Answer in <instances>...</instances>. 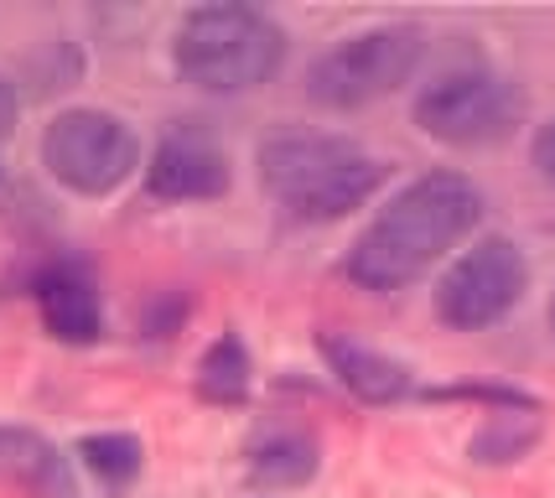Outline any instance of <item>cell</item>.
<instances>
[{
	"label": "cell",
	"instance_id": "10",
	"mask_svg": "<svg viewBox=\"0 0 555 498\" xmlns=\"http://www.w3.org/2000/svg\"><path fill=\"white\" fill-rule=\"evenodd\" d=\"M0 488L22 498H78L73 457L31 426H0Z\"/></svg>",
	"mask_w": 555,
	"mask_h": 498
},
{
	"label": "cell",
	"instance_id": "16",
	"mask_svg": "<svg viewBox=\"0 0 555 498\" xmlns=\"http://www.w3.org/2000/svg\"><path fill=\"white\" fill-rule=\"evenodd\" d=\"M188 311H193V302H188L182 291H156V296L145 302V311H141V332L151 337V343H167V337L182 332Z\"/></svg>",
	"mask_w": 555,
	"mask_h": 498
},
{
	"label": "cell",
	"instance_id": "1",
	"mask_svg": "<svg viewBox=\"0 0 555 498\" xmlns=\"http://www.w3.org/2000/svg\"><path fill=\"white\" fill-rule=\"evenodd\" d=\"M483 192L462 171H426L389 197L348 250V281L363 291H405L483 224Z\"/></svg>",
	"mask_w": 555,
	"mask_h": 498
},
{
	"label": "cell",
	"instance_id": "5",
	"mask_svg": "<svg viewBox=\"0 0 555 498\" xmlns=\"http://www.w3.org/2000/svg\"><path fill=\"white\" fill-rule=\"evenodd\" d=\"M42 166L78 197H109L141 171V136L109 110H63L42 130Z\"/></svg>",
	"mask_w": 555,
	"mask_h": 498
},
{
	"label": "cell",
	"instance_id": "3",
	"mask_svg": "<svg viewBox=\"0 0 555 498\" xmlns=\"http://www.w3.org/2000/svg\"><path fill=\"white\" fill-rule=\"evenodd\" d=\"M281 63H286V31L260 5H240V0L193 5L171 37L177 78L218 99L266 89Z\"/></svg>",
	"mask_w": 555,
	"mask_h": 498
},
{
	"label": "cell",
	"instance_id": "19",
	"mask_svg": "<svg viewBox=\"0 0 555 498\" xmlns=\"http://www.w3.org/2000/svg\"><path fill=\"white\" fill-rule=\"evenodd\" d=\"M551 337H555V296H551Z\"/></svg>",
	"mask_w": 555,
	"mask_h": 498
},
{
	"label": "cell",
	"instance_id": "4",
	"mask_svg": "<svg viewBox=\"0 0 555 498\" xmlns=\"http://www.w3.org/2000/svg\"><path fill=\"white\" fill-rule=\"evenodd\" d=\"M421 58H426L421 26L395 22L353 31V37L333 42L307 63V99L317 110H333V115L363 110L374 99H389L395 89H405L421 68Z\"/></svg>",
	"mask_w": 555,
	"mask_h": 498
},
{
	"label": "cell",
	"instance_id": "12",
	"mask_svg": "<svg viewBox=\"0 0 555 498\" xmlns=\"http://www.w3.org/2000/svg\"><path fill=\"white\" fill-rule=\"evenodd\" d=\"M317 468H322V451L296 426L260 431L249 442V483L255 488H301L317 477Z\"/></svg>",
	"mask_w": 555,
	"mask_h": 498
},
{
	"label": "cell",
	"instance_id": "18",
	"mask_svg": "<svg viewBox=\"0 0 555 498\" xmlns=\"http://www.w3.org/2000/svg\"><path fill=\"white\" fill-rule=\"evenodd\" d=\"M16 119H22V94H16L11 78H0V141L16 130Z\"/></svg>",
	"mask_w": 555,
	"mask_h": 498
},
{
	"label": "cell",
	"instance_id": "2",
	"mask_svg": "<svg viewBox=\"0 0 555 498\" xmlns=\"http://www.w3.org/2000/svg\"><path fill=\"white\" fill-rule=\"evenodd\" d=\"M260 188L275 208H286L296 224H333V218L363 208L374 188L385 182V162L369 156L348 136L327 130H275L255 151Z\"/></svg>",
	"mask_w": 555,
	"mask_h": 498
},
{
	"label": "cell",
	"instance_id": "6",
	"mask_svg": "<svg viewBox=\"0 0 555 498\" xmlns=\"http://www.w3.org/2000/svg\"><path fill=\"white\" fill-rule=\"evenodd\" d=\"M525 291H530L525 250L504 234H488L441 270V281L431 291V311L452 332H483L493 322H504L525 302Z\"/></svg>",
	"mask_w": 555,
	"mask_h": 498
},
{
	"label": "cell",
	"instance_id": "15",
	"mask_svg": "<svg viewBox=\"0 0 555 498\" xmlns=\"http://www.w3.org/2000/svg\"><path fill=\"white\" fill-rule=\"evenodd\" d=\"M534 442H540V410H493L467 451L483 468H504V462H519Z\"/></svg>",
	"mask_w": 555,
	"mask_h": 498
},
{
	"label": "cell",
	"instance_id": "9",
	"mask_svg": "<svg viewBox=\"0 0 555 498\" xmlns=\"http://www.w3.org/2000/svg\"><path fill=\"white\" fill-rule=\"evenodd\" d=\"M31 302L42 311V328L68 343V348H89L104 337V302H99L94 270L78 260H52L37 270L31 281Z\"/></svg>",
	"mask_w": 555,
	"mask_h": 498
},
{
	"label": "cell",
	"instance_id": "17",
	"mask_svg": "<svg viewBox=\"0 0 555 498\" xmlns=\"http://www.w3.org/2000/svg\"><path fill=\"white\" fill-rule=\"evenodd\" d=\"M530 162H534V171H540V177H545V182L555 188V119H545V125L534 130Z\"/></svg>",
	"mask_w": 555,
	"mask_h": 498
},
{
	"label": "cell",
	"instance_id": "14",
	"mask_svg": "<svg viewBox=\"0 0 555 498\" xmlns=\"http://www.w3.org/2000/svg\"><path fill=\"white\" fill-rule=\"evenodd\" d=\"M73 457L83 462V473L99 477L104 488H125V483H135L145 468V447L141 436H130V431H99V436H83Z\"/></svg>",
	"mask_w": 555,
	"mask_h": 498
},
{
	"label": "cell",
	"instance_id": "7",
	"mask_svg": "<svg viewBox=\"0 0 555 498\" xmlns=\"http://www.w3.org/2000/svg\"><path fill=\"white\" fill-rule=\"evenodd\" d=\"M525 119V94L508 84L504 73L462 68L441 73L415 94V125L441 145H499L519 130Z\"/></svg>",
	"mask_w": 555,
	"mask_h": 498
},
{
	"label": "cell",
	"instance_id": "8",
	"mask_svg": "<svg viewBox=\"0 0 555 498\" xmlns=\"http://www.w3.org/2000/svg\"><path fill=\"white\" fill-rule=\"evenodd\" d=\"M141 177L156 203H218L234 188V162L203 125H171Z\"/></svg>",
	"mask_w": 555,
	"mask_h": 498
},
{
	"label": "cell",
	"instance_id": "11",
	"mask_svg": "<svg viewBox=\"0 0 555 498\" xmlns=\"http://www.w3.org/2000/svg\"><path fill=\"white\" fill-rule=\"evenodd\" d=\"M317 354L327 358L333 380L359 405H400L415 390L411 369L400 358L379 354V348H369V343L348 337V332H317Z\"/></svg>",
	"mask_w": 555,
	"mask_h": 498
},
{
	"label": "cell",
	"instance_id": "13",
	"mask_svg": "<svg viewBox=\"0 0 555 498\" xmlns=\"http://www.w3.org/2000/svg\"><path fill=\"white\" fill-rule=\"evenodd\" d=\"M249 348H244L240 332H223L208 354L197 358V395L208 405H244L249 400Z\"/></svg>",
	"mask_w": 555,
	"mask_h": 498
}]
</instances>
